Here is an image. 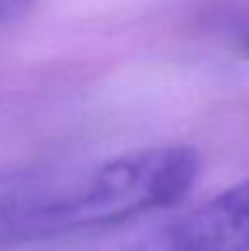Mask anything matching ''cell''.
<instances>
[{
  "label": "cell",
  "mask_w": 249,
  "mask_h": 251,
  "mask_svg": "<svg viewBox=\"0 0 249 251\" xmlns=\"http://www.w3.org/2000/svg\"><path fill=\"white\" fill-rule=\"evenodd\" d=\"M42 0H0V32L27 20Z\"/></svg>",
  "instance_id": "obj_3"
},
{
  "label": "cell",
  "mask_w": 249,
  "mask_h": 251,
  "mask_svg": "<svg viewBox=\"0 0 249 251\" xmlns=\"http://www.w3.org/2000/svg\"><path fill=\"white\" fill-rule=\"evenodd\" d=\"M186 144L125 151L81 166L0 173V251L122 225L178 205L200 176Z\"/></svg>",
  "instance_id": "obj_1"
},
{
  "label": "cell",
  "mask_w": 249,
  "mask_h": 251,
  "mask_svg": "<svg viewBox=\"0 0 249 251\" xmlns=\"http://www.w3.org/2000/svg\"><path fill=\"white\" fill-rule=\"evenodd\" d=\"M240 51H242V56H245V59H249V32L240 39Z\"/></svg>",
  "instance_id": "obj_4"
},
{
  "label": "cell",
  "mask_w": 249,
  "mask_h": 251,
  "mask_svg": "<svg viewBox=\"0 0 249 251\" xmlns=\"http://www.w3.org/2000/svg\"><path fill=\"white\" fill-rule=\"evenodd\" d=\"M144 251H249V178L171 222Z\"/></svg>",
  "instance_id": "obj_2"
}]
</instances>
